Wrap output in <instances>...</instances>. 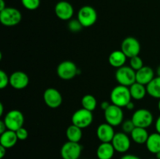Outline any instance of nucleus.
I'll return each mask as SVG.
<instances>
[{
    "instance_id": "nucleus-1",
    "label": "nucleus",
    "mask_w": 160,
    "mask_h": 159,
    "mask_svg": "<svg viewBox=\"0 0 160 159\" xmlns=\"http://www.w3.org/2000/svg\"><path fill=\"white\" fill-rule=\"evenodd\" d=\"M131 95L129 87L122 85H117L110 93V101L112 104L120 108H126L131 101Z\"/></svg>"
},
{
    "instance_id": "nucleus-2",
    "label": "nucleus",
    "mask_w": 160,
    "mask_h": 159,
    "mask_svg": "<svg viewBox=\"0 0 160 159\" xmlns=\"http://www.w3.org/2000/svg\"><path fill=\"white\" fill-rule=\"evenodd\" d=\"M22 20L21 12L13 7H6L0 11V22L5 26L18 25Z\"/></svg>"
},
{
    "instance_id": "nucleus-3",
    "label": "nucleus",
    "mask_w": 160,
    "mask_h": 159,
    "mask_svg": "<svg viewBox=\"0 0 160 159\" xmlns=\"http://www.w3.org/2000/svg\"><path fill=\"white\" fill-rule=\"evenodd\" d=\"M115 78L120 85L129 87L136 82V71L131 66L123 65L117 69Z\"/></svg>"
},
{
    "instance_id": "nucleus-4",
    "label": "nucleus",
    "mask_w": 160,
    "mask_h": 159,
    "mask_svg": "<svg viewBox=\"0 0 160 159\" xmlns=\"http://www.w3.org/2000/svg\"><path fill=\"white\" fill-rule=\"evenodd\" d=\"M98 14L94 7L91 6H84L78 10V20L84 27H90L97 21Z\"/></svg>"
},
{
    "instance_id": "nucleus-5",
    "label": "nucleus",
    "mask_w": 160,
    "mask_h": 159,
    "mask_svg": "<svg viewBox=\"0 0 160 159\" xmlns=\"http://www.w3.org/2000/svg\"><path fill=\"white\" fill-rule=\"evenodd\" d=\"M93 119L92 112L81 108L73 114L71 117V123L81 129H84L92 125Z\"/></svg>"
},
{
    "instance_id": "nucleus-6",
    "label": "nucleus",
    "mask_w": 160,
    "mask_h": 159,
    "mask_svg": "<svg viewBox=\"0 0 160 159\" xmlns=\"http://www.w3.org/2000/svg\"><path fill=\"white\" fill-rule=\"evenodd\" d=\"M131 120L135 127H141L147 129L153 123V115L149 110L145 108H140L133 113Z\"/></svg>"
},
{
    "instance_id": "nucleus-7",
    "label": "nucleus",
    "mask_w": 160,
    "mask_h": 159,
    "mask_svg": "<svg viewBox=\"0 0 160 159\" xmlns=\"http://www.w3.org/2000/svg\"><path fill=\"white\" fill-rule=\"evenodd\" d=\"M3 121L8 129L16 132L17 129L23 127L24 123V116L20 111L14 109L6 114Z\"/></svg>"
},
{
    "instance_id": "nucleus-8",
    "label": "nucleus",
    "mask_w": 160,
    "mask_h": 159,
    "mask_svg": "<svg viewBox=\"0 0 160 159\" xmlns=\"http://www.w3.org/2000/svg\"><path fill=\"white\" fill-rule=\"evenodd\" d=\"M79 70L73 62L66 60L60 62L56 69L58 76L63 80H70L78 74Z\"/></svg>"
},
{
    "instance_id": "nucleus-9",
    "label": "nucleus",
    "mask_w": 160,
    "mask_h": 159,
    "mask_svg": "<svg viewBox=\"0 0 160 159\" xmlns=\"http://www.w3.org/2000/svg\"><path fill=\"white\" fill-rule=\"evenodd\" d=\"M104 117L106 123L113 127L120 126L123 122V112L122 108L112 104L104 111Z\"/></svg>"
},
{
    "instance_id": "nucleus-10",
    "label": "nucleus",
    "mask_w": 160,
    "mask_h": 159,
    "mask_svg": "<svg viewBox=\"0 0 160 159\" xmlns=\"http://www.w3.org/2000/svg\"><path fill=\"white\" fill-rule=\"evenodd\" d=\"M121 51L129 59L138 55L141 51L140 42L134 37H126L121 43Z\"/></svg>"
},
{
    "instance_id": "nucleus-11",
    "label": "nucleus",
    "mask_w": 160,
    "mask_h": 159,
    "mask_svg": "<svg viewBox=\"0 0 160 159\" xmlns=\"http://www.w3.org/2000/svg\"><path fill=\"white\" fill-rule=\"evenodd\" d=\"M81 151L82 147L79 143L67 141L61 147L60 154L62 159H78Z\"/></svg>"
},
{
    "instance_id": "nucleus-12",
    "label": "nucleus",
    "mask_w": 160,
    "mask_h": 159,
    "mask_svg": "<svg viewBox=\"0 0 160 159\" xmlns=\"http://www.w3.org/2000/svg\"><path fill=\"white\" fill-rule=\"evenodd\" d=\"M43 99L45 104L50 108H57L62 104V96L56 88L50 87L44 92Z\"/></svg>"
},
{
    "instance_id": "nucleus-13",
    "label": "nucleus",
    "mask_w": 160,
    "mask_h": 159,
    "mask_svg": "<svg viewBox=\"0 0 160 159\" xmlns=\"http://www.w3.org/2000/svg\"><path fill=\"white\" fill-rule=\"evenodd\" d=\"M111 143L115 151L121 154L126 153L131 147V139L123 132H116Z\"/></svg>"
},
{
    "instance_id": "nucleus-14",
    "label": "nucleus",
    "mask_w": 160,
    "mask_h": 159,
    "mask_svg": "<svg viewBox=\"0 0 160 159\" xmlns=\"http://www.w3.org/2000/svg\"><path fill=\"white\" fill-rule=\"evenodd\" d=\"M55 13L61 20H70L74 13L73 6L67 1H59L55 6Z\"/></svg>"
},
{
    "instance_id": "nucleus-15",
    "label": "nucleus",
    "mask_w": 160,
    "mask_h": 159,
    "mask_svg": "<svg viewBox=\"0 0 160 159\" xmlns=\"http://www.w3.org/2000/svg\"><path fill=\"white\" fill-rule=\"evenodd\" d=\"M29 84L28 74L23 71L13 72L9 76V85L16 90H23Z\"/></svg>"
},
{
    "instance_id": "nucleus-16",
    "label": "nucleus",
    "mask_w": 160,
    "mask_h": 159,
    "mask_svg": "<svg viewBox=\"0 0 160 159\" xmlns=\"http://www.w3.org/2000/svg\"><path fill=\"white\" fill-rule=\"evenodd\" d=\"M115 134L113 126L107 123H102L97 128L96 136L102 143H111Z\"/></svg>"
},
{
    "instance_id": "nucleus-17",
    "label": "nucleus",
    "mask_w": 160,
    "mask_h": 159,
    "mask_svg": "<svg viewBox=\"0 0 160 159\" xmlns=\"http://www.w3.org/2000/svg\"><path fill=\"white\" fill-rule=\"evenodd\" d=\"M155 78V72L152 67L144 65L136 71V82L147 86Z\"/></svg>"
},
{
    "instance_id": "nucleus-18",
    "label": "nucleus",
    "mask_w": 160,
    "mask_h": 159,
    "mask_svg": "<svg viewBox=\"0 0 160 159\" xmlns=\"http://www.w3.org/2000/svg\"><path fill=\"white\" fill-rule=\"evenodd\" d=\"M116 151L112 143H101L96 151L98 159H112Z\"/></svg>"
},
{
    "instance_id": "nucleus-19",
    "label": "nucleus",
    "mask_w": 160,
    "mask_h": 159,
    "mask_svg": "<svg viewBox=\"0 0 160 159\" xmlns=\"http://www.w3.org/2000/svg\"><path fill=\"white\" fill-rule=\"evenodd\" d=\"M18 140L15 131L9 130V129H7L0 136V145L6 147V149L15 146Z\"/></svg>"
},
{
    "instance_id": "nucleus-20",
    "label": "nucleus",
    "mask_w": 160,
    "mask_h": 159,
    "mask_svg": "<svg viewBox=\"0 0 160 159\" xmlns=\"http://www.w3.org/2000/svg\"><path fill=\"white\" fill-rule=\"evenodd\" d=\"M127 56L121 50H115L112 51L109 56V62L112 67L119 69L125 65Z\"/></svg>"
},
{
    "instance_id": "nucleus-21",
    "label": "nucleus",
    "mask_w": 160,
    "mask_h": 159,
    "mask_svg": "<svg viewBox=\"0 0 160 159\" xmlns=\"http://www.w3.org/2000/svg\"><path fill=\"white\" fill-rule=\"evenodd\" d=\"M146 148L150 153L156 154L160 151V134L159 132H153L149 134L147 140Z\"/></svg>"
},
{
    "instance_id": "nucleus-22",
    "label": "nucleus",
    "mask_w": 160,
    "mask_h": 159,
    "mask_svg": "<svg viewBox=\"0 0 160 159\" xmlns=\"http://www.w3.org/2000/svg\"><path fill=\"white\" fill-rule=\"evenodd\" d=\"M129 90L131 98L137 101L142 100L147 94L146 86L139 84L138 82H135L131 87H129Z\"/></svg>"
},
{
    "instance_id": "nucleus-23",
    "label": "nucleus",
    "mask_w": 160,
    "mask_h": 159,
    "mask_svg": "<svg viewBox=\"0 0 160 159\" xmlns=\"http://www.w3.org/2000/svg\"><path fill=\"white\" fill-rule=\"evenodd\" d=\"M131 139L134 143L138 144H144V143H146L149 134L145 128L135 127L134 130L131 132Z\"/></svg>"
},
{
    "instance_id": "nucleus-24",
    "label": "nucleus",
    "mask_w": 160,
    "mask_h": 159,
    "mask_svg": "<svg viewBox=\"0 0 160 159\" xmlns=\"http://www.w3.org/2000/svg\"><path fill=\"white\" fill-rule=\"evenodd\" d=\"M82 129L73 124L68 126L66 130V137H67L68 141L79 143L82 139Z\"/></svg>"
},
{
    "instance_id": "nucleus-25",
    "label": "nucleus",
    "mask_w": 160,
    "mask_h": 159,
    "mask_svg": "<svg viewBox=\"0 0 160 159\" xmlns=\"http://www.w3.org/2000/svg\"><path fill=\"white\" fill-rule=\"evenodd\" d=\"M147 94L153 98L160 99V76H155L154 79L146 86Z\"/></svg>"
},
{
    "instance_id": "nucleus-26",
    "label": "nucleus",
    "mask_w": 160,
    "mask_h": 159,
    "mask_svg": "<svg viewBox=\"0 0 160 159\" xmlns=\"http://www.w3.org/2000/svg\"><path fill=\"white\" fill-rule=\"evenodd\" d=\"M81 104L83 108L93 112L96 108L98 103L95 96L92 94H85L81 98Z\"/></svg>"
},
{
    "instance_id": "nucleus-27",
    "label": "nucleus",
    "mask_w": 160,
    "mask_h": 159,
    "mask_svg": "<svg viewBox=\"0 0 160 159\" xmlns=\"http://www.w3.org/2000/svg\"><path fill=\"white\" fill-rule=\"evenodd\" d=\"M22 6L28 10H35L40 6L41 0H21Z\"/></svg>"
},
{
    "instance_id": "nucleus-28",
    "label": "nucleus",
    "mask_w": 160,
    "mask_h": 159,
    "mask_svg": "<svg viewBox=\"0 0 160 159\" xmlns=\"http://www.w3.org/2000/svg\"><path fill=\"white\" fill-rule=\"evenodd\" d=\"M130 66L135 71H138L144 66V62L139 55L134 56L130 59Z\"/></svg>"
},
{
    "instance_id": "nucleus-29",
    "label": "nucleus",
    "mask_w": 160,
    "mask_h": 159,
    "mask_svg": "<svg viewBox=\"0 0 160 159\" xmlns=\"http://www.w3.org/2000/svg\"><path fill=\"white\" fill-rule=\"evenodd\" d=\"M84 26H82L79 20L78 19L74 20V19H71L68 23V28L71 32L73 33H78L82 30Z\"/></svg>"
},
{
    "instance_id": "nucleus-30",
    "label": "nucleus",
    "mask_w": 160,
    "mask_h": 159,
    "mask_svg": "<svg viewBox=\"0 0 160 159\" xmlns=\"http://www.w3.org/2000/svg\"><path fill=\"white\" fill-rule=\"evenodd\" d=\"M122 130H123V132L125 133H131L134 129L135 128V126H134V123L132 122L131 119H128L125 120V121L123 122V123L121 124Z\"/></svg>"
},
{
    "instance_id": "nucleus-31",
    "label": "nucleus",
    "mask_w": 160,
    "mask_h": 159,
    "mask_svg": "<svg viewBox=\"0 0 160 159\" xmlns=\"http://www.w3.org/2000/svg\"><path fill=\"white\" fill-rule=\"evenodd\" d=\"M9 84V76L3 70H0V88H6Z\"/></svg>"
},
{
    "instance_id": "nucleus-32",
    "label": "nucleus",
    "mask_w": 160,
    "mask_h": 159,
    "mask_svg": "<svg viewBox=\"0 0 160 159\" xmlns=\"http://www.w3.org/2000/svg\"><path fill=\"white\" fill-rule=\"evenodd\" d=\"M16 134L19 140H25L28 137V132L24 127H21L16 131Z\"/></svg>"
},
{
    "instance_id": "nucleus-33",
    "label": "nucleus",
    "mask_w": 160,
    "mask_h": 159,
    "mask_svg": "<svg viewBox=\"0 0 160 159\" xmlns=\"http://www.w3.org/2000/svg\"><path fill=\"white\" fill-rule=\"evenodd\" d=\"M7 127H6V124H5L4 121L2 120H1L0 121V134L3 133L4 132H6V130H7Z\"/></svg>"
},
{
    "instance_id": "nucleus-34",
    "label": "nucleus",
    "mask_w": 160,
    "mask_h": 159,
    "mask_svg": "<svg viewBox=\"0 0 160 159\" xmlns=\"http://www.w3.org/2000/svg\"><path fill=\"white\" fill-rule=\"evenodd\" d=\"M120 159H141L140 157L138 156L134 155V154H125V155L122 156Z\"/></svg>"
},
{
    "instance_id": "nucleus-35",
    "label": "nucleus",
    "mask_w": 160,
    "mask_h": 159,
    "mask_svg": "<svg viewBox=\"0 0 160 159\" xmlns=\"http://www.w3.org/2000/svg\"><path fill=\"white\" fill-rule=\"evenodd\" d=\"M6 148L4 147L3 146L0 145V158L2 159L6 154Z\"/></svg>"
},
{
    "instance_id": "nucleus-36",
    "label": "nucleus",
    "mask_w": 160,
    "mask_h": 159,
    "mask_svg": "<svg viewBox=\"0 0 160 159\" xmlns=\"http://www.w3.org/2000/svg\"><path fill=\"white\" fill-rule=\"evenodd\" d=\"M110 105H111L110 103L108 102V101H102V102L101 103V108L103 111H106V109H107Z\"/></svg>"
},
{
    "instance_id": "nucleus-37",
    "label": "nucleus",
    "mask_w": 160,
    "mask_h": 159,
    "mask_svg": "<svg viewBox=\"0 0 160 159\" xmlns=\"http://www.w3.org/2000/svg\"><path fill=\"white\" fill-rule=\"evenodd\" d=\"M156 132H159L160 134V115L158 117L157 120L156 122Z\"/></svg>"
},
{
    "instance_id": "nucleus-38",
    "label": "nucleus",
    "mask_w": 160,
    "mask_h": 159,
    "mask_svg": "<svg viewBox=\"0 0 160 159\" xmlns=\"http://www.w3.org/2000/svg\"><path fill=\"white\" fill-rule=\"evenodd\" d=\"M6 8V2H5L4 0H0V11L3 10Z\"/></svg>"
},
{
    "instance_id": "nucleus-39",
    "label": "nucleus",
    "mask_w": 160,
    "mask_h": 159,
    "mask_svg": "<svg viewBox=\"0 0 160 159\" xmlns=\"http://www.w3.org/2000/svg\"><path fill=\"white\" fill-rule=\"evenodd\" d=\"M126 108L128 109V110H130V111L133 110V109L134 108V104L132 102V101H131V102H130L129 104L126 106Z\"/></svg>"
},
{
    "instance_id": "nucleus-40",
    "label": "nucleus",
    "mask_w": 160,
    "mask_h": 159,
    "mask_svg": "<svg viewBox=\"0 0 160 159\" xmlns=\"http://www.w3.org/2000/svg\"><path fill=\"white\" fill-rule=\"evenodd\" d=\"M3 112H4V108H3V104L0 103V116L3 115Z\"/></svg>"
},
{
    "instance_id": "nucleus-41",
    "label": "nucleus",
    "mask_w": 160,
    "mask_h": 159,
    "mask_svg": "<svg viewBox=\"0 0 160 159\" xmlns=\"http://www.w3.org/2000/svg\"><path fill=\"white\" fill-rule=\"evenodd\" d=\"M156 73H157V76H160V65L157 67V70H156Z\"/></svg>"
},
{
    "instance_id": "nucleus-42",
    "label": "nucleus",
    "mask_w": 160,
    "mask_h": 159,
    "mask_svg": "<svg viewBox=\"0 0 160 159\" xmlns=\"http://www.w3.org/2000/svg\"><path fill=\"white\" fill-rule=\"evenodd\" d=\"M156 158L160 159V151H159V152L156 153Z\"/></svg>"
},
{
    "instance_id": "nucleus-43",
    "label": "nucleus",
    "mask_w": 160,
    "mask_h": 159,
    "mask_svg": "<svg viewBox=\"0 0 160 159\" xmlns=\"http://www.w3.org/2000/svg\"><path fill=\"white\" fill-rule=\"evenodd\" d=\"M158 109L160 112V99H159V102H158Z\"/></svg>"
},
{
    "instance_id": "nucleus-44",
    "label": "nucleus",
    "mask_w": 160,
    "mask_h": 159,
    "mask_svg": "<svg viewBox=\"0 0 160 159\" xmlns=\"http://www.w3.org/2000/svg\"><path fill=\"white\" fill-rule=\"evenodd\" d=\"M148 159H157V158H148Z\"/></svg>"
}]
</instances>
